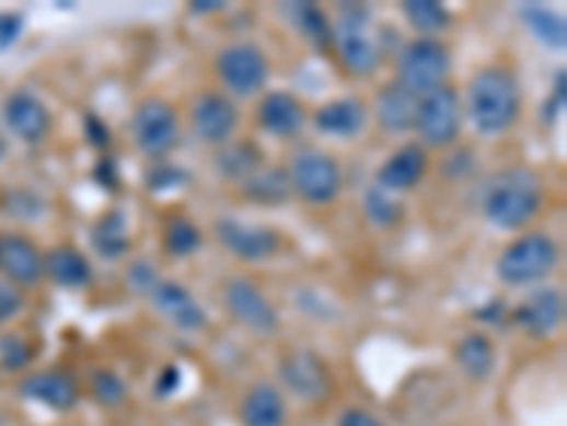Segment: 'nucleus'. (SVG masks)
I'll list each match as a JSON object with an SVG mask.
<instances>
[{"mask_svg": "<svg viewBox=\"0 0 567 426\" xmlns=\"http://www.w3.org/2000/svg\"><path fill=\"white\" fill-rule=\"evenodd\" d=\"M429 165H431L429 151H426L420 142H406V146H401L397 151H392V154L383 160V165L378 169V180H374V185L395 196L408 194V191H415L417 185L426 180Z\"/></svg>", "mask_w": 567, "mask_h": 426, "instance_id": "18", "label": "nucleus"}, {"mask_svg": "<svg viewBox=\"0 0 567 426\" xmlns=\"http://www.w3.org/2000/svg\"><path fill=\"white\" fill-rule=\"evenodd\" d=\"M519 18L547 51H565L567 28L559 12H554L551 7H540V3H528V7L519 9Z\"/></svg>", "mask_w": 567, "mask_h": 426, "instance_id": "29", "label": "nucleus"}, {"mask_svg": "<svg viewBox=\"0 0 567 426\" xmlns=\"http://www.w3.org/2000/svg\"><path fill=\"white\" fill-rule=\"evenodd\" d=\"M278 384L304 404H321L333 395L329 370H326L324 358L315 356L312 349H290L278 361Z\"/></svg>", "mask_w": 567, "mask_h": 426, "instance_id": "12", "label": "nucleus"}, {"mask_svg": "<svg viewBox=\"0 0 567 426\" xmlns=\"http://www.w3.org/2000/svg\"><path fill=\"white\" fill-rule=\"evenodd\" d=\"M205 245V231L194 219L171 217L162 228V251L173 258H190Z\"/></svg>", "mask_w": 567, "mask_h": 426, "instance_id": "32", "label": "nucleus"}, {"mask_svg": "<svg viewBox=\"0 0 567 426\" xmlns=\"http://www.w3.org/2000/svg\"><path fill=\"white\" fill-rule=\"evenodd\" d=\"M562 265V245L545 231H525L497 258V276L506 287H540Z\"/></svg>", "mask_w": 567, "mask_h": 426, "instance_id": "3", "label": "nucleus"}, {"mask_svg": "<svg viewBox=\"0 0 567 426\" xmlns=\"http://www.w3.org/2000/svg\"><path fill=\"white\" fill-rule=\"evenodd\" d=\"M287 174H290L292 194L310 205L335 203L344 191V169H340L338 157L324 148H298Z\"/></svg>", "mask_w": 567, "mask_h": 426, "instance_id": "6", "label": "nucleus"}, {"mask_svg": "<svg viewBox=\"0 0 567 426\" xmlns=\"http://www.w3.org/2000/svg\"><path fill=\"white\" fill-rule=\"evenodd\" d=\"M335 26L333 49L355 78H372L383 60V43L372 32V12L363 7H344Z\"/></svg>", "mask_w": 567, "mask_h": 426, "instance_id": "4", "label": "nucleus"}, {"mask_svg": "<svg viewBox=\"0 0 567 426\" xmlns=\"http://www.w3.org/2000/svg\"><path fill=\"white\" fill-rule=\"evenodd\" d=\"M83 134L91 148H97V151L112 148V128H108V123H105L103 117H97L94 112H89L83 117Z\"/></svg>", "mask_w": 567, "mask_h": 426, "instance_id": "40", "label": "nucleus"}, {"mask_svg": "<svg viewBox=\"0 0 567 426\" xmlns=\"http://www.w3.org/2000/svg\"><path fill=\"white\" fill-rule=\"evenodd\" d=\"M3 128L14 134L26 146H40L51 134V112L49 105L37 97L35 91H12L3 100Z\"/></svg>", "mask_w": 567, "mask_h": 426, "instance_id": "15", "label": "nucleus"}, {"mask_svg": "<svg viewBox=\"0 0 567 426\" xmlns=\"http://www.w3.org/2000/svg\"><path fill=\"white\" fill-rule=\"evenodd\" d=\"M417 103H420L417 94H412L397 80H389L374 94V123L386 134H395V137L415 131Z\"/></svg>", "mask_w": 567, "mask_h": 426, "instance_id": "21", "label": "nucleus"}, {"mask_svg": "<svg viewBox=\"0 0 567 426\" xmlns=\"http://www.w3.org/2000/svg\"><path fill=\"white\" fill-rule=\"evenodd\" d=\"M565 293L556 287H533L525 299L511 310V322L533 338H547L565 324Z\"/></svg>", "mask_w": 567, "mask_h": 426, "instance_id": "14", "label": "nucleus"}, {"mask_svg": "<svg viewBox=\"0 0 567 426\" xmlns=\"http://www.w3.org/2000/svg\"><path fill=\"white\" fill-rule=\"evenodd\" d=\"M401 14L415 28L417 37H437L451 28V12L437 0H406Z\"/></svg>", "mask_w": 567, "mask_h": 426, "instance_id": "30", "label": "nucleus"}, {"mask_svg": "<svg viewBox=\"0 0 567 426\" xmlns=\"http://www.w3.org/2000/svg\"><path fill=\"white\" fill-rule=\"evenodd\" d=\"M216 237H219V245L244 265H264V262L276 258L284 247L281 233L273 224L250 222V219L239 217L219 219Z\"/></svg>", "mask_w": 567, "mask_h": 426, "instance_id": "11", "label": "nucleus"}, {"mask_svg": "<svg viewBox=\"0 0 567 426\" xmlns=\"http://www.w3.org/2000/svg\"><path fill=\"white\" fill-rule=\"evenodd\" d=\"M565 100H567V74L565 69H559L554 78L551 97H547L545 105H542V119H545L547 126H554L556 119L562 117V112H565Z\"/></svg>", "mask_w": 567, "mask_h": 426, "instance_id": "39", "label": "nucleus"}, {"mask_svg": "<svg viewBox=\"0 0 567 426\" xmlns=\"http://www.w3.org/2000/svg\"><path fill=\"white\" fill-rule=\"evenodd\" d=\"M89 390L100 406H119L128 401V395H131V387H128V381H125V378L114 370L91 372Z\"/></svg>", "mask_w": 567, "mask_h": 426, "instance_id": "34", "label": "nucleus"}, {"mask_svg": "<svg viewBox=\"0 0 567 426\" xmlns=\"http://www.w3.org/2000/svg\"><path fill=\"white\" fill-rule=\"evenodd\" d=\"M182 387V370L180 364H167L162 367V372L157 376V384H153V395L157 399H171L173 392Z\"/></svg>", "mask_w": 567, "mask_h": 426, "instance_id": "43", "label": "nucleus"}, {"mask_svg": "<svg viewBox=\"0 0 567 426\" xmlns=\"http://www.w3.org/2000/svg\"><path fill=\"white\" fill-rule=\"evenodd\" d=\"M256 123L276 140H290L304 131L306 108L292 91H267L256 105Z\"/></svg>", "mask_w": 567, "mask_h": 426, "instance_id": "19", "label": "nucleus"}, {"mask_svg": "<svg viewBox=\"0 0 567 426\" xmlns=\"http://www.w3.org/2000/svg\"><path fill=\"white\" fill-rule=\"evenodd\" d=\"M190 182V174H187L182 165L176 162H153L151 171L146 174V188L157 191V194H165V191H180Z\"/></svg>", "mask_w": 567, "mask_h": 426, "instance_id": "36", "label": "nucleus"}, {"mask_svg": "<svg viewBox=\"0 0 567 426\" xmlns=\"http://www.w3.org/2000/svg\"><path fill=\"white\" fill-rule=\"evenodd\" d=\"M35 358V347L26 336H18V333H9V336L0 338V370L7 372H23Z\"/></svg>", "mask_w": 567, "mask_h": 426, "instance_id": "35", "label": "nucleus"}, {"mask_svg": "<svg viewBox=\"0 0 567 426\" xmlns=\"http://www.w3.org/2000/svg\"><path fill=\"white\" fill-rule=\"evenodd\" d=\"M91 247L103 262H119L131 253V222L123 208L105 210L91 228Z\"/></svg>", "mask_w": 567, "mask_h": 426, "instance_id": "26", "label": "nucleus"}, {"mask_svg": "<svg viewBox=\"0 0 567 426\" xmlns=\"http://www.w3.org/2000/svg\"><path fill=\"white\" fill-rule=\"evenodd\" d=\"M267 165V157H264V148L256 140H230L224 146L216 148L213 154V171L222 180L235 182V185H244L250 176H256L258 171Z\"/></svg>", "mask_w": 567, "mask_h": 426, "instance_id": "23", "label": "nucleus"}, {"mask_svg": "<svg viewBox=\"0 0 567 426\" xmlns=\"http://www.w3.org/2000/svg\"><path fill=\"white\" fill-rule=\"evenodd\" d=\"M463 112L474 131L499 137L511 131L522 117V85L508 66H483L465 89Z\"/></svg>", "mask_w": 567, "mask_h": 426, "instance_id": "2", "label": "nucleus"}, {"mask_svg": "<svg viewBox=\"0 0 567 426\" xmlns=\"http://www.w3.org/2000/svg\"><path fill=\"white\" fill-rule=\"evenodd\" d=\"M7 214L14 219H26V222H35L46 214V203L40 196L32 194V191H9L7 194Z\"/></svg>", "mask_w": 567, "mask_h": 426, "instance_id": "38", "label": "nucleus"}, {"mask_svg": "<svg viewBox=\"0 0 567 426\" xmlns=\"http://www.w3.org/2000/svg\"><path fill=\"white\" fill-rule=\"evenodd\" d=\"M23 308H26V299H23L21 287L0 281V322L18 319L23 313Z\"/></svg>", "mask_w": 567, "mask_h": 426, "instance_id": "41", "label": "nucleus"}, {"mask_svg": "<svg viewBox=\"0 0 567 426\" xmlns=\"http://www.w3.org/2000/svg\"><path fill=\"white\" fill-rule=\"evenodd\" d=\"M125 281H128V287H131L134 293L142 296V299L148 301V296L157 290V285L162 281V273L160 267L153 265L151 258H134L131 265H128V270H125Z\"/></svg>", "mask_w": 567, "mask_h": 426, "instance_id": "37", "label": "nucleus"}, {"mask_svg": "<svg viewBox=\"0 0 567 426\" xmlns=\"http://www.w3.org/2000/svg\"><path fill=\"white\" fill-rule=\"evenodd\" d=\"M242 194L250 203L262 205V208H278V205L290 203L292 185L287 169L278 165H264L256 176H250L242 185Z\"/></svg>", "mask_w": 567, "mask_h": 426, "instance_id": "28", "label": "nucleus"}, {"mask_svg": "<svg viewBox=\"0 0 567 426\" xmlns=\"http://www.w3.org/2000/svg\"><path fill=\"white\" fill-rule=\"evenodd\" d=\"M180 112L167 100L148 97L134 108L131 137L146 160H165L173 148L180 146Z\"/></svg>", "mask_w": 567, "mask_h": 426, "instance_id": "9", "label": "nucleus"}, {"mask_svg": "<svg viewBox=\"0 0 567 426\" xmlns=\"http://www.w3.org/2000/svg\"><path fill=\"white\" fill-rule=\"evenodd\" d=\"M222 9V3H216V0H199V3H194L190 7V12L194 14H210V12H219Z\"/></svg>", "mask_w": 567, "mask_h": 426, "instance_id": "47", "label": "nucleus"}, {"mask_svg": "<svg viewBox=\"0 0 567 426\" xmlns=\"http://www.w3.org/2000/svg\"><path fill=\"white\" fill-rule=\"evenodd\" d=\"M239 123H242L239 105L224 91H201L190 105V128H194L196 140L205 146L219 148L235 140Z\"/></svg>", "mask_w": 567, "mask_h": 426, "instance_id": "13", "label": "nucleus"}, {"mask_svg": "<svg viewBox=\"0 0 567 426\" xmlns=\"http://www.w3.org/2000/svg\"><path fill=\"white\" fill-rule=\"evenodd\" d=\"M222 304L235 324L258 338H270L281 330V315L262 287L247 276H233L222 290Z\"/></svg>", "mask_w": 567, "mask_h": 426, "instance_id": "10", "label": "nucleus"}, {"mask_svg": "<svg viewBox=\"0 0 567 426\" xmlns=\"http://www.w3.org/2000/svg\"><path fill=\"white\" fill-rule=\"evenodd\" d=\"M338 426H386V424H383L374 413L363 410V406H349V410L340 413Z\"/></svg>", "mask_w": 567, "mask_h": 426, "instance_id": "44", "label": "nucleus"}, {"mask_svg": "<svg viewBox=\"0 0 567 426\" xmlns=\"http://www.w3.org/2000/svg\"><path fill=\"white\" fill-rule=\"evenodd\" d=\"M18 390H21L23 399L49 406L55 413H69L71 406L80 401V387H77V381L69 372L62 370L28 372Z\"/></svg>", "mask_w": 567, "mask_h": 426, "instance_id": "22", "label": "nucleus"}, {"mask_svg": "<svg viewBox=\"0 0 567 426\" xmlns=\"http://www.w3.org/2000/svg\"><path fill=\"white\" fill-rule=\"evenodd\" d=\"M363 214H367V222L378 231H395L406 219V205L401 203V196L372 185L363 194Z\"/></svg>", "mask_w": 567, "mask_h": 426, "instance_id": "31", "label": "nucleus"}, {"mask_svg": "<svg viewBox=\"0 0 567 426\" xmlns=\"http://www.w3.org/2000/svg\"><path fill=\"white\" fill-rule=\"evenodd\" d=\"M545 182L533 169L511 165L485 180L479 191V214L497 231H525L542 214Z\"/></svg>", "mask_w": 567, "mask_h": 426, "instance_id": "1", "label": "nucleus"}, {"mask_svg": "<svg viewBox=\"0 0 567 426\" xmlns=\"http://www.w3.org/2000/svg\"><path fill=\"white\" fill-rule=\"evenodd\" d=\"M465 126L463 97L454 85H440V89L423 94L417 103L415 134L420 137V146L426 151H445L454 148Z\"/></svg>", "mask_w": 567, "mask_h": 426, "instance_id": "5", "label": "nucleus"}, {"mask_svg": "<svg viewBox=\"0 0 567 426\" xmlns=\"http://www.w3.org/2000/svg\"><path fill=\"white\" fill-rule=\"evenodd\" d=\"M239 418L242 426H287V399L281 387L270 381L250 387L239 404Z\"/></svg>", "mask_w": 567, "mask_h": 426, "instance_id": "24", "label": "nucleus"}, {"mask_svg": "<svg viewBox=\"0 0 567 426\" xmlns=\"http://www.w3.org/2000/svg\"><path fill=\"white\" fill-rule=\"evenodd\" d=\"M9 154V140H7V128H3V123H0V162L7 160Z\"/></svg>", "mask_w": 567, "mask_h": 426, "instance_id": "48", "label": "nucleus"}, {"mask_svg": "<svg viewBox=\"0 0 567 426\" xmlns=\"http://www.w3.org/2000/svg\"><path fill=\"white\" fill-rule=\"evenodd\" d=\"M290 18L298 26V32H301L315 49L321 51L333 49L335 26L324 9L315 7V3H296V7H290Z\"/></svg>", "mask_w": 567, "mask_h": 426, "instance_id": "33", "label": "nucleus"}, {"mask_svg": "<svg viewBox=\"0 0 567 426\" xmlns=\"http://www.w3.org/2000/svg\"><path fill=\"white\" fill-rule=\"evenodd\" d=\"M148 304L173 330H180V333H201V330L208 327V310H205V304L185 285H180V281L162 279L157 285V290L148 296Z\"/></svg>", "mask_w": 567, "mask_h": 426, "instance_id": "16", "label": "nucleus"}, {"mask_svg": "<svg viewBox=\"0 0 567 426\" xmlns=\"http://www.w3.org/2000/svg\"><path fill=\"white\" fill-rule=\"evenodd\" d=\"M0 324H3V322H0Z\"/></svg>", "mask_w": 567, "mask_h": 426, "instance_id": "49", "label": "nucleus"}, {"mask_svg": "<svg viewBox=\"0 0 567 426\" xmlns=\"http://www.w3.org/2000/svg\"><path fill=\"white\" fill-rule=\"evenodd\" d=\"M0 267L7 273L9 285L37 287L46 279V253L35 239L9 233V237H0Z\"/></svg>", "mask_w": 567, "mask_h": 426, "instance_id": "17", "label": "nucleus"}, {"mask_svg": "<svg viewBox=\"0 0 567 426\" xmlns=\"http://www.w3.org/2000/svg\"><path fill=\"white\" fill-rule=\"evenodd\" d=\"M454 361L471 381H488L497 370V347L485 333H465L454 347Z\"/></svg>", "mask_w": 567, "mask_h": 426, "instance_id": "27", "label": "nucleus"}, {"mask_svg": "<svg viewBox=\"0 0 567 426\" xmlns=\"http://www.w3.org/2000/svg\"><path fill=\"white\" fill-rule=\"evenodd\" d=\"M94 180H97L100 188H105L108 194H117L119 191V162L114 157H100L97 165H94Z\"/></svg>", "mask_w": 567, "mask_h": 426, "instance_id": "42", "label": "nucleus"}, {"mask_svg": "<svg viewBox=\"0 0 567 426\" xmlns=\"http://www.w3.org/2000/svg\"><path fill=\"white\" fill-rule=\"evenodd\" d=\"M506 315H511L508 304L502 299H494L491 304H485L483 310H477V319H488L491 324H499Z\"/></svg>", "mask_w": 567, "mask_h": 426, "instance_id": "46", "label": "nucleus"}, {"mask_svg": "<svg viewBox=\"0 0 567 426\" xmlns=\"http://www.w3.org/2000/svg\"><path fill=\"white\" fill-rule=\"evenodd\" d=\"M451 49L440 37H415L406 43L397 57V83L406 85L412 94L423 97L440 89L451 78Z\"/></svg>", "mask_w": 567, "mask_h": 426, "instance_id": "7", "label": "nucleus"}, {"mask_svg": "<svg viewBox=\"0 0 567 426\" xmlns=\"http://www.w3.org/2000/svg\"><path fill=\"white\" fill-rule=\"evenodd\" d=\"M372 112L369 105L360 97L349 94V97L329 100L312 114V126L315 131L324 134V137H333V140H355L360 134L367 131Z\"/></svg>", "mask_w": 567, "mask_h": 426, "instance_id": "20", "label": "nucleus"}, {"mask_svg": "<svg viewBox=\"0 0 567 426\" xmlns=\"http://www.w3.org/2000/svg\"><path fill=\"white\" fill-rule=\"evenodd\" d=\"M46 279L66 290H85L94 285V267L80 247L60 245L46 253Z\"/></svg>", "mask_w": 567, "mask_h": 426, "instance_id": "25", "label": "nucleus"}, {"mask_svg": "<svg viewBox=\"0 0 567 426\" xmlns=\"http://www.w3.org/2000/svg\"><path fill=\"white\" fill-rule=\"evenodd\" d=\"M216 78L228 97L250 100L270 83V60L256 43H230L216 55Z\"/></svg>", "mask_w": 567, "mask_h": 426, "instance_id": "8", "label": "nucleus"}, {"mask_svg": "<svg viewBox=\"0 0 567 426\" xmlns=\"http://www.w3.org/2000/svg\"><path fill=\"white\" fill-rule=\"evenodd\" d=\"M23 32V18L21 14H0V49L12 46Z\"/></svg>", "mask_w": 567, "mask_h": 426, "instance_id": "45", "label": "nucleus"}]
</instances>
